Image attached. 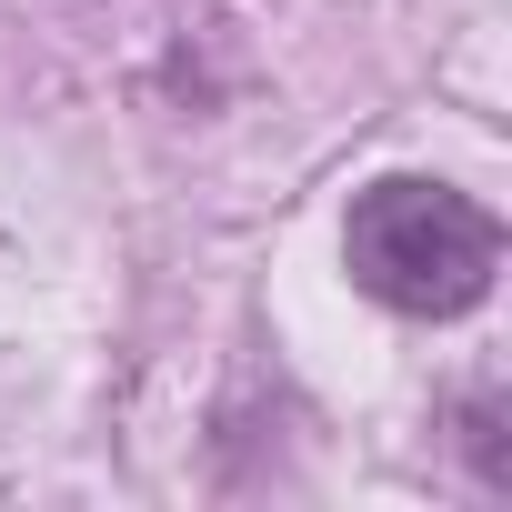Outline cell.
<instances>
[{"label": "cell", "instance_id": "1", "mask_svg": "<svg viewBox=\"0 0 512 512\" xmlns=\"http://www.w3.org/2000/svg\"><path fill=\"white\" fill-rule=\"evenodd\" d=\"M342 262H352V282H362L372 302L442 322V312H472V302L492 292L502 231H492V211H482L472 191L412 181V171H402V181H372V191L352 201Z\"/></svg>", "mask_w": 512, "mask_h": 512}]
</instances>
